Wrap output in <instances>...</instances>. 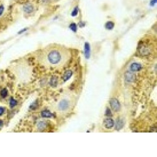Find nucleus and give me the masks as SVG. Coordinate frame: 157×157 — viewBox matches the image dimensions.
<instances>
[{"label": "nucleus", "mask_w": 157, "mask_h": 157, "mask_svg": "<svg viewBox=\"0 0 157 157\" xmlns=\"http://www.w3.org/2000/svg\"><path fill=\"white\" fill-rule=\"evenodd\" d=\"M71 54L67 48L60 45H50L44 48L38 56V60L46 68L60 69L69 62Z\"/></svg>", "instance_id": "nucleus-1"}, {"label": "nucleus", "mask_w": 157, "mask_h": 157, "mask_svg": "<svg viewBox=\"0 0 157 157\" xmlns=\"http://www.w3.org/2000/svg\"><path fill=\"white\" fill-rule=\"evenodd\" d=\"M14 73L23 82L28 81L31 77V69L28 65L20 64L14 67Z\"/></svg>", "instance_id": "nucleus-2"}, {"label": "nucleus", "mask_w": 157, "mask_h": 157, "mask_svg": "<svg viewBox=\"0 0 157 157\" xmlns=\"http://www.w3.org/2000/svg\"><path fill=\"white\" fill-rule=\"evenodd\" d=\"M72 106V101L68 97H64L57 102L55 106V109L57 112L65 113L69 112L71 109Z\"/></svg>", "instance_id": "nucleus-3"}, {"label": "nucleus", "mask_w": 157, "mask_h": 157, "mask_svg": "<svg viewBox=\"0 0 157 157\" xmlns=\"http://www.w3.org/2000/svg\"><path fill=\"white\" fill-rule=\"evenodd\" d=\"M110 105H111L112 109L116 112L120 111L121 109V105H120V102L118 101L116 99H111L110 100Z\"/></svg>", "instance_id": "nucleus-4"}, {"label": "nucleus", "mask_w": 157, "mask_h": 157, "mask_svg": "<svg viewBox=\"0 0 157 157\" xmlns=\"http://www.w3.org/2000/svg\"><path fill=\"white\" fill-rule=\"evenodd\" d=\"M125 80L128 82H134L136 80V75L131 71H127L125 74Z\"/></svg>", "instance_id": "nucleus-5"}, {"label": "nucleus", "mask_w": 157, "mask_h": 157, "mask_svg": "<svg viewBox=\"0 0 157 157\" xmlns=\"http://www.w3.org/2000/svg\"><path fill=\"white\" fill-rule=\"evenodd\" d=\"M141 69V65L138 63H133L130 66V70L131 71L135 72V71H139Z\"/></svg>", "instance_id": "nucleus-6"}, {"label": "nucleus", "mask_w": 157, "mask_h": 157, "mask_svg": "<svg viewBox=\"0 0 157 157\" xmlns=\"http://www.w3.org/2000/svg\"><path fill=\"white\" fill-rule=\"evenodd\" d=\"M104 126L106 128L111 129L114 126V121L112 119H106L104 120Z\"/></svg>", "instance_id": "nucleus-7"}, {"label": "nucleus", "mask_w": 157, "mask_h": 157, "mask_svg": "<svg viewBox=\"0 0 157 157\" xmlns=\"http://www.w3.org/2000/svg\"><path fill=\"white\" fill-rule=\"evenodd\" d=\"M23 9H24L25 12H26L27 13H31L33 11L34 8L32 5H26L25 6H24Z\"/></svg>", "instance_id": "nucleus-8"}, {"label": "nucleus", "mask_w": 157, "mask_h": 157, "mask_svg": "<svg viewBox=\"0 0 157 157\" xmlns=\"http://www.w3.org/2000/svg\"><path fill=\"white\" fill-rule=\"evenodd\" d=\"M72 72L71 70H67L64 73V75H63V79H64L65 81L69 80L72 76Z\"/></svg>", "instance_id": "nucleus-9"}, {"label": "nucleus", "mask_w": 157, "mask_h": 157, "mask_svg": "<svg viewBox=\"0 0 157 157\" xmlns=\"http://www.w3.org/2000/svg\"><path fill=\"white\" fill-rule=\"evenodd\" d=\"M85 54L87 59H89L90 56V46L88 43H85Z\"/></svg>", "instance_id": "nucleus-10"}, {"label": "nucleus", "mask_w": 157, "mask_h": 157, "mask_svg": "<svg viewBox=\"0 0 157 157\" xmlns=\"http://www.w3.org/2000/svg\"><path fill=\"white\" fill-rule=\"evenodd\" d=\"M42 116L44 118H51L52 116V114L50 111H43L42 112Z\"/></svg>", "instance_id": "nucleus-11"}, {"label": "nucleus", "mask_w": 157, "mask_h": 157, "mask_svg": "<svg viewBox=\"0 0 157 157\" xmlns=\"http://www.w3.org/2000/svg\"><path fill=\"white\" fill-rule=\"evenodd\" d=\"M114 24L112 22H108L105 24V28L107 30H112L114 28Z\"/></svg>", "instance_id": "nucleus-12"}, {"label": "nucleus", "mask_w": 157, "mask_h": 157, "mask_svg": "<svg viewBox=\"0 0 157 157\" xmlns=\"http://www.w3.org/2000/svg\"><path fill=\"white\" fill-rule=\"evenodd\" d=\"M57 83H58V78L55 76H54L52 77L51 78V80H50V84L52 85V86H56L57 85Z\"/></svg>", "instance_id": "nucleus-13"}, {"label": "nucleus", "mask_w": 157, "mask_h": 157, "mask_svg": "<svg viewBox=\"0 0 157 157\" xmlns=\"http://www.w3.org/2000/svg\"><path fill=\"white\" fill-rule=\"evenodd\" d=\"M123 126V123L121 120H118L117 121V123L116 125V129L117 130H120V129H121Z\"/></svg>", "instance_id": "nucleus-14"}, {"label": "nucleus", "mask_w": 157, "mask_h": 157, "mask_svg": "<svg viewBox=\"0 0 157 157\" xmlns=\"http://www.w3.org/2000/svg\"><path fill=\"white\" fill-rule=\"evenodd\" d=\"M37 126L40 130H42V129H44L45 128V123H44V122H40L37 125Z\"/></svg>", "instance_id": "nucleus-15"}, {"label": "nucleus", "mask_w": 157, "mask_h": 157, "mask_svg": "<svg viewBox=\"0 0 157 157\" xmlns=\"http://www.w3.org/2000/svg\"><path fill=\"white\" fill-rule=\"evenodd\" d=\"M70 28L71 29V30H72L73 32H76V30H77L76 24H75V23H71V24L70 25Z\"/></svg>", "instance_id": "nucleus-16"}, {"label": "nucleus", "mask_w": 157, "mask_h": 157, "mask_svg": "<svg viewBox=\"0 0 157 157\" xmlns=\"http://www.w3.org/2000/svg\"><path fill=\"white\" fill-rule=\"evenodd\" d=\"M1 96L3 97H5L7 96L8 95V91L6 89H4L1 91Z\"/></svg>", "instance_id": "nucleus-17"}, {"label": "nucleus", "mask_w": 157, "mask_h": 157, "mask_svg": "<svg viewBox=\"0 0 157 157\" xmlns=\"http://www.w3.org/2000/svg\"><path fill=\"white\" fill-rule=\"evenodd\" d=\"M9 104H10L11 107H14V106H16V104H17V101L16 100H14V99H12L10 101V102H9Z\"/></svg>", "instance_id": "nucleus-18"}, {"label": "nucleus", "mask_w": 157, "mask_h": 157, "mask_svg": "<svg viewBox=\"0 0 157 157\" xmlns=\"http://www.w3.org/2000/svg\"><path fill=\"white\" fill-rule=\"evenodd\" d=\"M77 13H78V7L77 6V7L74 8V11L72 13V16H76Z\"/></svg>", "instance_id": "nucleus-19"}, {"label": "nucleus", "mask_w": 157, "mask_h": 157, "mask_svg": "<svg viewBox=\"0 0 157 157\" xmlns=\"http://www.w3.org/2000/svg\"><path fill=\"white\" fill-rule=\"evenodd\" d=\"M105 115L107 116H111V110L109 109V108H107L105 111Z\"/></svg>", "instance_id": "nucleus-20"}, {"label": "nucleus", "mask_w": 157, "mask_h": 157, "mask_svg": "<svg viewBox=\"0 0 157 157\" xmlns=\"http://www.w3.org/2000/svg\"><path fill=\"white\" fill-rule=\"evenodd\" d=\"M6 111V109L5 107H0V116H1L5 113Z\"/></svg>", "instance_id": "nucleus-21"}, {"label": "nucleus", "mask_w": 157, "mask_h": 157, "mask_svg": "<svg viewBox=\"0 0 157 157\" xmlns=\"http://www.w3.org/2000/svg\"><path fill=\"white\" fill-rule=\"evenodd\" d=\"M4 9H5V8H4L3 5L0 6V16L3 14V13L4 11Z\"/></svg>", "instance_id": "nucleus-22"}, {"label": "nucleus", "mask_w": 157, "mask_h": 157, "mask_svg": "<svg viewBox=\"0 0 157 157\" xmlns=\"http://www.w3.org/2000/svg\"><path fill=\"white\" fill-rule=\"evenodd\" d=\"M3 125V121H1V120H0V128L2 127Z\"/></svg>", "instance_id": "nucleus-23"}]
</instances>
